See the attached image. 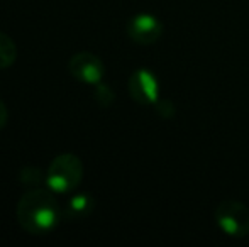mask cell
<instances>
[{
    "label": "cell",
    "mask_w": 249,
    "mask_h": 247,
    "mask_svg": "<svg viewBox=\"0 0 249 247\" xmlns=\"http://www.w3.org/2000/svg\"><path fill=\"white\" fill-rule=\"evenodd\" d=\"M93 205H95V201H93L92 195L75 193L66 201L65 208H63V217L66 220H82L92 214Z\"/></svg>",
    "instance_id": "52a82bcc"
},
{
    "label": "cell",
    "mask_w": 249,
    "mask_h": 247,
    "mask_svg": "<svg viewBox=\"0 0 249 247\" xmlns=\"http://www.w3.org/2000/svg\"><path fill=\"white\" fill-rule=\"evenodd\" d=\"M127 34L134 43L149 46L163 34V24L153 14H138L127 22Z\"/></svg>",
    "instance_id": "8992f818"
},
{
    "label": "cell",
    "mask_w": 249,
    "mask_h": 247,
    "mask_svg": "<svg viewBox=\"0 0 249 247\" xmlns=\"http://www.w3.org/2000/svg\"><path fill=\"white\" fill-rule=\"evenodd\" d=\"M7 120H9V110H7L5 103L0 100V129H3L7 125Z\"/></svg>",
    "instance_id": "8fae6325"
},
{
    "label": "cell",
    "mask_w": 249,
    "mask_h": 247,
    "mask_svg": "<svg viewBox=\"0 0 249 247\" xmlns=\"http://www.w3.org/2000/svg\"><path fill=\"white\" fill-rule=\"evenodd\" d=\"M20 180H22V183H26V185H39L43 180H46V176L41 175L39 169L33 168V166H27V168H24L22 171H20Z\"/></svg>",
    "instance_id": "9c48e42d"
},
{
    "label": "cell",
    "mask_w": 249,
    "mask_h": 247,
    "mask_svg": "<svg viewBox=\"0 0 249 247\" xmlns=\"http://www.w3.org/2000/svg\"><path fill=\"white\" fill-rule=\"evenodd\" d=\"M17 58V48L12 37L0 31V69H5L14 65Z\"/></svg>",
    "instance_id": "ba28073f"
},
{
    "label": "cell",
    "mask_w": 249,
    "mask_h": 247,
    "mask_svg": "<svg viewBox=\"0 0 249 247\" xmlns=\"http://www.w3.org/2000/svg\"><path fill=\"white\" fill-rule=\"evenodd\" d=\"M68 71L78 82L85 85H99L104 80L105 66L99 56L92 53H78L70 58Z\"/></svg>",
    "instance_id": "277c9868"
},
{
    "label": "cell",
    "mask_w": 249,
    "mask_h": 247,
    "mask_svg": "<svg viewBox=\"0 0 249 247\" xmlns=\"http://www.w3.org/2000/svg\"><path fill=\"white\" fill-rule=\"evenodd\" d=\"M83 178V163L76 154L65 152L51 161L46 173V186L53 193L65 195L75 191Z\"/></svg>",
    "instance_id": "7a4b0ae2"
},
{
    "label": "cell",
    "mask_w": 249,
    "mask_h": 247,
    "mask_svg": "<svg viewBox=\"0 0 249 247\" xmlns=\"http://www.w3.org/2000/svg\"><path fill=\"white\" fill-rule=\"evenodd\" d=\"M54 195L50 188H33L20 197L17 203V220L27 234L46 235L58 227L63 208Z\"/></svg>",
    "instance_id": "6da1fadb"
},
{
    "label": "cell",
    "mask_w": 249,
    "mask_h": 247,
    "mask_svg": "<svg viewBox=\"0 0 249 247\" xmlns=\"http://www.w3.org/2000/svg\"><path fill=\"white\" fill-rule=\"evenodd\" d=\"M215 222L220 231L231 237L249 235V208L241 201H222L215 208Z\"/></svg>",
    "instance_id": "3957f363"
},
{
    "label": "cell",
    "mask_w": 249,
    "mask_h": 247,
    "mask_svg": "<svg viewBox=\"0 0 249 247\" xmlns=\"http://www.w3.org/2000/svg\"><path fill=\"white\" fill-rule=\"evenodd\" d=\"M95 99L102 107H107L114 102V92L105 83H99L95 85Z\"/></svg>",
    "instance_id": "30bf717a"
},
{
    "label": "cell",
    "mask_w": 249,
    "mask_h": 247,
    "mask_svg": "<svg viewBox=\"0 0 249 247\" xmlns=\"http://www.w3.org/2000/svg\"><path fill=\"white\" fill-rule=\"evenodd\" d=\"M129 95L141 105H154L160 99V85L149 69H136L129 78Z\"/></svg>",
    "instance_id": "5b68a950"
}]
</instances>
